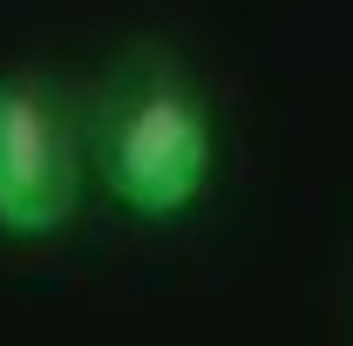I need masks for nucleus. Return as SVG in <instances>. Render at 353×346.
I'll return each instance as SVG.
<instances>
[{
  "instance_id": "obj_1",
  "label": "nucleus",
  "mask_w": 353,
  "mask_h": 346,
  "mask_svg": "<svg viewBox=\"0 0 353 346\" xmlns=\"http://www.w3.org/2000/svg\"><path fill=\"white\" fill-rule=\"evenodd\" d=\"M88 156L102 190L136 224L190 217V204L211 190V170H218V123L176 54L136 48L116 61V75L95 95Z\"/></svg>"
},
{
  "instance_id": "obj_2",
  "label": "nucleus",
  "mask_w": 353,
  "mask_h": 346,
  "mask_svg": "<svg viewBox=\"0 0 353 346\" xmlns=\"http://www.w3.org/2000/svg\"><path fill=\"white\" fill-rule=\"evenodd\" d=\"M82 156L68 109L41 75H0V231L41 245L75 224Z\"/></svg>"
}]
</instances>
